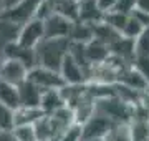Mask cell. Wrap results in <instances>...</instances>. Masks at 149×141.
<instances>
[{
	"mask_svg": "<svg viewBox=\"0 0 149 141\" xmlns=\"http://www.w3.org/2000/svg\"><path fill=\"white\" fill-rule=\"evenodd\" d=\"M70 38H45L37 47V66L60 71L63 60L70 53Z\"/></svg>",
	"mask_w": 149,
	"mask_h": 141,
	"instance_id": "cell-1",
	"label": "cell"
},
{
	"mask_svg": "<svg viewBox=\"0 0 149 141\" xmlns=\"http://www.w3.org/2000/svg\"><path fill=\"white\" fill-rule=\"evenodd\" d=\"M28 82L37 85L42 91H50V90H61L66 87L63 76L60 71L50 70L45 66H35L28 71Z\"/></svg>",
	"mask_w": 149,
	"mask_h": 141,
	"instance_id": "cell-2",
	"label": "cell"
},
{
	"mask_svg": "<svg viewBox=\"0 0 149 141\" xmlns=\"http://www.w3.org/2000/svg\"><path fill=\"white\" fill-rule=\"evenodd\" d=\"M43 2L45 0H20L17 5L7 8L2 13V17H5L7 20H10V22L23 27L30 20L37 18V13L40 10V7L43 5Z\"/></svg>",
	"mask_w": 149,
	"mask_h": 141,
	"instance_id": "cell-3",
	"label": "cell"
},
{
	"mask_svg": "<svg viewBox=\"0 0 149 141\" xmlns=\"http://www.w3.org/2000/svg\"><path fill=\"white\" fill-rule=\"evenodd\" d=\"M114 126L116 125H114L108 116L95 111V114L86 121L85 125H81V128H83V141L104 140L108 136V133H109Z\"/></svg>",
	"mask_w": 149,
	"mask_h": 141,
	"instance_id": "cell-4",
	"label": "cell"
},
{
	"mask_svg": "<svg viewBox=\"0 0 149 141\" xmlns=\"http://www.w3.org/2000/svg\"><path fill=\"white\" fill-rule=\"evenodd\" d=\"M43 40H45V22L40 18H33L20 28V35L17 42L25 48L37 50V47Z\"/></svg>",
	"mask_w": 149,
	"mask_h": 141,
	"instance_id": "cell-5",
	"label": "cell"
},
{
	"mask_svg": "<svg viewBox=\"0 0 149 141\" xmlns=\"http://www.w3.org/2000/svg\"><path fill=\"white\" fill-rule=\"evenodd\" d=\"M28 68L23 63L17 61V60H3V65L0 68V80L7 82L10 85L20 87L23 82H27L28 78Z\"/></svg>",
	"mask_w": 149,
	"mask_h": 141,
	"instance_id": "cell-6",
	"label": "cell"
},
{
	"mask_svg": "<svg viewBox=\"0 0 149 141\" xmlns=\"http://www.w3.org/2000/svg\"><path fill=\"white\" fill-rule=\"evenodd\" d=\"M43 22H45V38H70L74 23L58 13L50 15Z\"/></svg>",
	"mask_w": 149,
	"mask_h": 141,
	"instance_id": "cell-7",
	"label": "cell"
},
{
	"mask_svg": "<svg viewBox=\"0 0 149 141\" xmlns=\"http://www.w3.org/2000/svg\"><path fill=\"white\" fill-rule=\"evenodd\" d=\"M2 55H3V58H7V60H17V61L23 63L28 70H32V68L37 66V52L32 50V48L22 47L18 42L10 43L5 50H3Z\"/></svg>",
	"mask_w": 149,
	"mask_h": 141,
	"instance_id": "cell-8",
	"label": "cell"
},
{
	"mask_svg": "<svg viewBox=\"0 0 149 141\" xmlns=\"http://www.w3.org/2000/svg\"><path fill=\"white\" fill-rule=\"evenodd\" d=\"M60 73H61L66 85H85L86 80H88V73L70 57V53L63 60V65L60 68Z\"/></svg>",
	"mask_w": 149,
	"mask_h": 141,
	"instance_id": "cell-9",
	"label": "cell"
},
{
	"mask_svg": "<svg viewBox=\"0 0 149 141\" xmlns=\"http://www.w3.org/2000/svg\"><path fill=\"white\" fill-rule=\"evenodd\" d=\"M78 22L88 23V25H98L104 22V12L98 7L96 0H83L80 2V17Z\"/></svg>",
	"mask_w": 149,
	"mask_h": 141,
	"instance_id": "cell-10",
	"label": "cell"
},
{
	"mask_svg": "<svg viewBox=\"0 0 149 141\" xmlns=\"http://www.w3.org/2000/svg\"><path fill=\"white\" fill-rule=\"evenodd\" d=\"M18 91H20V103L22 106L25 108H40L42 105V96L43 93L37 85H33L32 82H23L18 87Z\"/></svg>",
	"mask_w": 149,
	"mask_h": 141,
	"instance_id": "cell-11",
	"label": "cell"
},
{
	"mask_svg": "<svg viewBox=\"0 0 149 141\" xmlns=\"http://www.w3.org/2000/svg\"><path fill=\"white\" fill-rule=\"evenodd\" d=\"M86 55H88V60H90L91 66L95 68L98 65L106 63L108 58L111 57V48L106 43H103V42L95 38V40H91L90 43L86 45Z\"/></svg>",
	"mask_w": 149,
	"mask_h": 141,
	"instance_id": "cell-12",
	"label": "cell"
},
{
	"mask_svg": "<svg viewBox=\"0 0 149 141\" xmlns=\"http://www.w3.org/2000/svg\"><path fill=\"white\" fill-rule=\"evenodd\" d=\"M20 25L7 20L5 17L0 15V53H3V50L10 43H15L20 35Z\"/></svg>",
	"mask_w": 149,
	"mask_h": 141,
	"instance_id": "cell-13",
	"label": "cell"
},
{
	"mask_svg": "<svg viewBox=\"0 0 149 141\" xmlns=\"http://www.w3.org/2000/svg\"><path fill=\"white\" fill-rule=\"evenodd\" d=\"M65 106H68V105L61 95V90H50V91L43 93L42 105H40V110L43 111V114H53Z\"/></svg>",
	"mask_w": 149,
	"mask_h": 141,
	"instance_id": "cell-14",
	"label": "cell"
},
{
	"mask_svg": "<svg viewBox=\"0 0 149 141\" xmlns=\"http://www.w3.org/2000/svg\"><path fill=\"white\" fill-rule=\"evenodd\" d=\"M0 105H3L5 108L12 110V111H15V110L20 108L22 103H20L18 87L0 80Z\"/></svg>",
	"mask_w": 149,
	"mask_h": 141,
	"instance_id": "cell-15",
	"label": "cell"
},
{
	"mask_svg": "<svg viewBox=\"0 0 149 141\" xmlns=\"http://www.w3.org/2000/svg\"><path fill=\"white\" fill-rule=\"evenodd\" d=\"M52 2H53V13H58L71 22H78V17H80L78 0H52Z\"/></svg>",
	"mask_w": 149,
	"mask_h": 141,
	"instance_id": "cell-16",
	"label": "cell"
},
{
	"mask_svg": "<svg viewBox=\"0 0 149 141\" xmlns=\"http://www.w3.org/2000/svg\"><path fill=\"white\" fill-rule=\"evenodd\" d=\"M43 118V111L40 108H25L20 106L18 110L13 111V123L15 126H27L35 125L38 119Z\"/></svg>",
	"mask_w": 149,
	"mask_h": 141,
	"instance_id": "cell-17",
	"label": "cell"
},
{
	"mask_svg": "<svg viewBox=\"0 0 149 141\" xmlns=\"http://www.w3.org/2000/svg\"><path fill=\"white\" fill-rule=\"evenodd\" d=\"M70 40L74 42V43L88 45L91 40H95V28H93V25L74 22L73 28H71V33H70Z\"/></svg>",
	"mask_w": 149,
	"mask_h": 141,
	"instance_id": "cell-18",
	"label": "cell"
},
{
	"mask_svg": "<svg viewBox=\"0 0 149 141\" xmlns=\"http://www.w3.org/2000/svg\"><path fill=\"white\" fill-rule=\"evenodd\" d=\"M144 32H146V28H144L143 25H141L133 15H131L128 18V23H126V27H124V30H123L121 35L124 38H129V40H134V42H136Z\"/></svg>",
	"mask_w": 149,
	"mask_h": 141,
	"instance_id": "cell-19",
	"label": "cell"
},
{
	"mask_svg": "<svg viewBox=\"0 0 149 141\" xmlns=\"http://www.w3.org/2000/svg\"><path fill=\"white\" fill-rule=\"evenodd\" d=\"M104 140L106 141H133L131 126L129 125H116L108 133V136Z\"/></svg>",
	"mask_w": 149,
	"mask_h": 141,
	"instance_id": "cell-20",
	"label": "cell"
},
{
	"mask_svg": "<svg viewBox=\"0 0 149 141\" xmlns=\"http://www.w3.org/2000/svg\"><path fill=\"white\" fill-rule=\"evenodd\" d=\"M128 18H129L128 15H123V13H118V12H108V13H104V23H108L109 27H113L119 33H123L126 23H128Z\"/></svg>",
	"mask_w": 149,
	"mask_h": 141,
	"instance_id": "cell-21",
	"label": "cell"
},
{
	"mask_svg": "<svg viewBox=\"0 0 149 141\" xmlns=\"http://www.w3.org/2000/svg\"><path fill=\"white\" fill-rule=\"evenodd\" d=\"M17 141H38L35 125H27V126H15L13 131Z\"/></svg>",
	"mask_w": 149,
	"mask_h": 141,
	"instance_id": "cell-22",
	"label": "cell"
},
{
	"mask_svg": "<svg viewBox=\"0 0 149 141\" xmlns=\"http://www.w3.org/2000/svg\"><path fill=\"white\" fill-rule=\"evenodd\" d=\"M13 111L0 105V131H13Z\"/></svg>",
	"mask_w": 149,
	"mask_h": 141,
	"instance_id": "cell-23",
	"label": "cell"
},
{
	"mask_svg": "<svg viewBox=\"0 0 149 141\" xmlns=\"http://www.w3.org/2000/svg\"><path fill=\"white\" fill-rule=\"evenodd\" d=\"M134 10H136V0H118V3L111 12H118V13L131 17Z\"/></svg>",
	"mask_w": 149,
	"mask_h": 141,
	"instance_id": "cell-24",
	"label": "cell"
},
{
	"mask_svg": "<svg viewBox=\"0 0 149 141\" xmlns=\"http://www.w3.org/2000/svg\"><path fill=\"white\" fill-rule=\"evenodd\" d=\"M60 141H83V128H81V125H73L71 128H68Z\"/></svg>",
	"mask_w": 149,
	"mask_h": 141,
	"instance_id": "cell-25",
	"label": "cell"
},
{
	"mask_svg": "<svg viewBox=\"0 0 149 141\" xmlns=\"http://www.w3.org/2000/svg\"><path fill=\"white\" fill-rule=\"evenodd\" d=\"M133 66L149 82V57H136Z\"/></svg>",
	"mask_w": 149,
	"mask_h": 141,
	"instance_id": "cell-26",
	"label": "cell"
},
{
	"mask_svg": "<svg viewBox=\"0 0 149 141\" xmlns=\"http://www.w3.org/2000/svg\"><path fill=\"white\" fill-rule=\"evenodd\" d=\"M136 10L149 13V0H136Z\"/></svg>",
	"mask_w": 149,
	"mask_h": 141,
	"instance_id": "cell-27",
	"label": "cell"
},
{
	"mask_svg": "<svg viewBox=\"0 0 149 141\" xmlns=\"http://www.w3.org/2000/svg\"><path fill=\"white\" fill-rule=\"evenodd\" d=\"M0 141H17V138L12 131H2L0 133Z\"/></svg>",
	"mask_w": 149,
	"mask_h": 141,
	"instance_id": "cell-28",
	"label": "cell"
},
{
	"mask_svg": "<svg viewBox=\"0 0 149 141\" xmlns=\"http://www.w3.org/2000/svg\"><path fill=\"white\" fill-rule=\"evenodd\" d=\"M5 12V0H0V15Z\"/></svg>",
	"mask_w": 149,
	"mask_h": 141,
	"instance_id": "cell-29",
	"label": "cell"
},
{
	"mask_svg": "<svg viewBox=\"0 0 149 141\" xmlns=\"http://www.w3.org/2000/svg\"><path fill=\"white\" fill-rule=\"evenodd\" d=\"M3 60H5V58H3V55L0 53V68H2V65H3Z\"/></svg>",
	"mask_w": 149,
	"mask_h": 141,
	"instance_id": "cell-30",
	"label": "cell"
},
{
	"mask_svg": "<svg viewBox=\"0 0 149 141\" xmlns=\"http://www.w3.org/2000/svg\"><path fill=\"white\" fill-rule=\"evenodd\" d=\"M88 141H106V140H88Z\"/></svg>",
	"mask_w": 149,
	"mask_h": 141,
	"instance_id": "cell-31",
	"label": "cell"
},
{
	"mask_svg": "<svg viewBox=\"0 0 149 141\" xmlns=\"http://www.w3.org/2000/svg\"><path fill=\"white\" fill-rule=\"evenodd\" d=\"M0 133H2V131H0Z\"/></svg>",
	"mask_w": 149,
	"mask_h": 141,
	"instance_id": "cell-32",
	"label": "cell"
}]
</instances>
